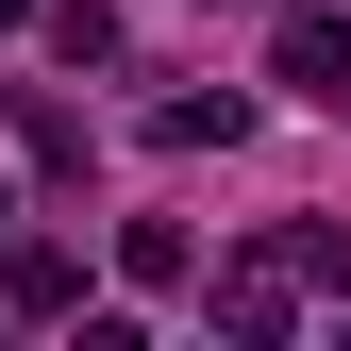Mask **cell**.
Listing matches in <instances>:
<instances>
[{
  "instance_id": "cell-1",
  "label": "cell",
  "mask_w": 351,
  "mask_h": 351,
  "mask_svg": "<svg viewBox=\"0 0 351 351\" xmlns=\"http://www.w3.org/2000/svg\"><path fill=\"white\" fill-rule=\"evenodd\" d=\"M0 301L17 318H84V251L67 234H0Z\"/></svg>"
},
{
  "instance_id": "cell-2",
  "label": "cell",
  "mask_w": 351,
  "mask_h": 351,
  "mask_svg": "<svg viewBox=\"0 0 351 351\" xmlns=\"http://www.w3.org/2000/svg\"><path fill=\"white\" fill-rule=\"evenodd\" d=\"M285 84H301V101H351V17L285 0Z\"/></svg>"
},
{
  "instance_id": "cell-3",
  "label": "cell",
  "mask_w": 351,
  "mask_h": 351,
  "mask_svg": "<svg viewBox=\"0 0 351 351\" xmlns=\"http://www.w3.org/2000/svg\"><path fill=\"white\" fill-rule=\"evenodd\" d=\"M285 285H301L285 251H234V268H217V318H234V335H285Z\"/></svg>"
},
{
  "instance_id": "cell-4",
  "label": "cell",
  "mask_w": 351,
  "mask_h": 351,
  "mask_svg": "<svg viewBox=\"0 0 351 351\" xmlns=\"http://www.w3.org/2000/svg\"><path fill=\"white\" fill-rule=\"evenodd\" d=\"M151 134H167V151H234V134H251V101H234V84H217V101H167Z\"/></svg>"
},
{
  "instance_id": "cell-5",
  "label": "cell",
  "mask_w": 351,
  "mask_h": 351,
  "mask_svg": "<svg viewBox=\"0 0 351 351\" xmlns=\"http://www.w3.org/2000/svg\"><path fill=\"white\" fill-rule=\"evenodd\" d=\"M0 234H17V184H0Z\"/></svg>"
},
{
  "instance_id": "cell-6",
  "label": "cell",
  "mask_w": 351,
  "mask_h": 351,
  "mask_svg": "<svg viewBox=\"0 0 351 351\" xmlns=\"http://www.w3.org/2000/svg\"><path fill=\"white\" fill-rule=\"evenodd\" d=\"M0 17H17V0H0Z\"/></svg>"
}]
</instances>
